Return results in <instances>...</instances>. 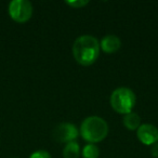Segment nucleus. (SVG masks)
<instances>
[{"label": "nucleus", "mask_w": 158, "mask_h": 158, "mask_svg": "<svg viewBox=\"0 0 158 158\" xmlns=\"http://www.w3.org/2000/svg\"><path fill=\"white\" fill-rule=\"evenodd\" d=\"M79 132L82 139L90 144L102 142L108 134V125L99 116H90L84 119Z\"/></svg>", "instance_id": "f03ea898"}, {"label": "nucleus", "mask_w": 158, "mask_h": 158, "mask_svg": "<svg viewBox=\"0 0 158 158\" xmlns=\"http://www.w3.org/2000/svg\"><path fill=\"white\" fill-rule=\"evenodd\" d=\"M151 154L154 158H158V142L152 145L151 147Z\"/></svg>", "instance_id": "ddd939ff"}, {"label": "nucleus", "mask_w": 158, "mask_h": 158, "mask_svg": "<svg viewBox=\"0 0 158 158\" xmlns=\"http://www.w3.org/2000/svg\"><path fill=\"white\" fill-rule=\"evenodd\" d=\"M65 3L72 8L79 9V8H84L85 6L88 5L89 1L88 0H73V1H65Z\"/></svg>", "instance_id": "9b49d317"}, {"label": "nucleus", "mask_w": 158, "mask_h": 158, "mask_svg": "<svg viewBox=\"0 0 158 158\" xmlns=\"http://www.w3.org/2000/svg\"><path fill=\"white\" fill-rule=\"evenodd\" d=\"M139 141L145 145H153L158 142V129L151 123H141L136 130Z\"/></svg>", "instance_id": "423d86ee"}, {"label": "nucleus", "mask_w": 158, "mask_h": 158, "mask_svg": "<svg viewBox=\"0 0 158 158\" xmlns=\"http://www.w3.org/2000/svg\"><path fill=\"white\" fill-rule=\"evenodd\" d=\"M33 10V5L28 0H12L8 7L10 18L16 23H25L31 20Z\"/></svg>", "instance_id": "20e7f679"}, {"label": "nucleus", "mask_w": 158, "mask_h": 158, "mask_svg": "<svg viewBox=\"0 0 158 158\" xmlns=\"http://www.w3.org/2000/svg\"><path fill=\"white\" fill-rule=\"evenodd\" d=\"M120 47H121L120 39L115 35H106L100 41V48L103 50V52L108 53V54L117 52L120 49Z\"/></svg>", "instance_id": "0eeeda50"}, {"label": "nucleus", "mask_w": 158, "mask_h": 158, "mask_svg": "<svg viewBox=\"0 0 158 158\" xmlns=\"http://www.w3.org/2000/svg\"><path fill=\"white\" fill-rule=\"evenodd\" d=\"M29 158H52L51 154L49 152L44 151V149H39V151H36L29 156Z\"/></svg>", "instance_id": "f8f14e48"}, {"label": "nucleus", "mask_w": 158, "mask_h": 158, "mask_svg": "<svg viewBox=\"0 0 158 158\" xmlns=\"http://www.w3.org/2000/svg\"><path fill=\"white\" fill-rule=\"evenodd\" d=\"M79 156H80V146L76 141L67 143L63 148L64 158H79Z\"/></svg>", "instance_id": "1a4fd4ad"}, {"label": "nucleus", "mask_w": 158, "mask_h": 158, "mask_svg": "<svg viewBox=\"0 0 158 158\" xmlns=\"http://www.w3.org/2000/svg\"><path fill=\"white\" fill-rule=\"evenodd\" d=\"M12 158H18V157H12Z\"/></svg>", "instance_id": "4468645a"}, {"label": "nucleus", "mask_w": 158, "mask_h": 158, "mask_svg": "<svg viewBox=\"0 0 158 158\" xmlns=\"http://www.w3.org/2000/svg\"><path fill=\"white\" fill-rule=\"evenodd\" d=\"M53 139L59 143H69L76 141L79 135V130L70 123H59L53 130Z\"/></svg>", "instance_id": "39448f33"}, {"label": "nucleus", "mask_w": 158, "mask_h": 158, "mask_svg": "<svg viewBox=\"0 0 158 158\" xmlns=\"http://www.w3.org/2000/svg\"><path fill=\"white\" fill-rule=\"evenodd\" d=\"M110 105L113 110L118 114L126 115L131 113L135 105V93L127 87H120L115 89L110 98Z\"/></svg>", "instance_id": "7ed1b4c3"}, {"label": "nucleus", "mask_w": 158, "mask_h": 158, "mask_svg": "<svg viewBox=\"0 0 158 158\" xmlns=\"http://www.w3.org/2000/svg\"><path fill=\"white\" fill-rule=\"evenodd\" d=\"M82 158H99L100 149L95 144H87L81 151Z\"/></svg>", "instance_id": "9d476101"}, {"label": "nucleus", "mask_w": 158, "mask_h": 158, "mask_svg": "<svg viewBox=\"0 0 158 158\" xmlns=\"http://www.w3.org/2000/svg\"><path fill=\"white\" fill-rule=\"evenodd\" d=\"M100 42L91 35H81L73 44L72 52L75 61L82 66H90L95 63L100 55Z\"/></svg>", "instance_id": "f257e3e1"}, {"label": "nucleus", "mask_w": 158, "mask_h": 158, "mask_svg": "<svg viewBox=\"0 0 158 158\" xmlns=\"http://www.w3.org/2000/svg\"><path fill=\"white\" fill-rule=\"evenodd\" d=\"M123 123L128 130L134 131V130H138V128L141 126V117L136 113H128L123 115Z\"/></svg>", "instance_id": "6e6552de"}]
</instances>
